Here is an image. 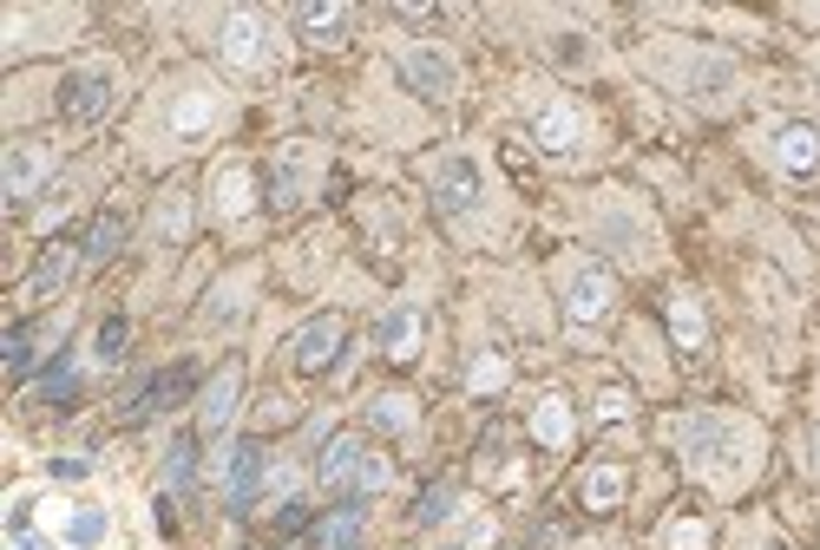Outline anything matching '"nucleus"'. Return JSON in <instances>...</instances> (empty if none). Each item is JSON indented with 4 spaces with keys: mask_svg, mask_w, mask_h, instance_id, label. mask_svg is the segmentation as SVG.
Instances as JSON below:
<instances>
[{
    "mask_svg": "<svg viewBox=\"0 0 820 550\" xmlns=\"http://www.w3.org/2000/svg\"><path fill=\"white\" fill-rule=\"evenodd\" d=\"M453 511H459V491L453 485H427L421 505H414V524H447Z\"/></svg>",
    "mask_w": 820,
    "mask_h": 550,
    "instance_id": "cd10ccee",
    "label": "nucleus"
},
{
    "mask_svg": "<svg viewBox=\"0 0 820 550\" xmlns=\"http://www.w3.org/2000/svg\"><path fill=\"white\" fill-rule=\"evenodd\" d=\"M40 400H73V387H79V367H73V354H53L47 367H40Z\"/></svg>",
    "mask_w": 820,
    "mask_h": 550,
    "instance_id": "393cba45",
    "label": "nucleus"
},
{
    "mask_svg": "<svg viewBox=\"0 0 820 550\" xmlns=\"http://www.w3.org/2000/svg\"><path fill=\"white\" fill-rule=\"evenodd\" d=\"M761 550H788V544H761Z\"/></svg>",
    "mask_w": 820,
    "mask_h": 550,
    "instance_id": "58836bf2",
    "label": "nucleus"
},
{
    "mask_svg": "<svg viewBox=\"0 0 820 550\" xmlns=\"http://www.w3.org/2000/svg\"><path fill=\"white\" fill-rule=\"evenodd\" d=\"M532 132H538V144H545V151H571L585 125H578V112H571V105H538Z\"/></svg>",
    "mask_w": 820,
    "mask_h": 550,
    "instance_id": "6ab92c4d",
    "label": "nucleus"
},
{
    "mask_svg": "<svg viewBox=\"0 0 820 550\" xmlns=\"http://www.w3.org/2000/svg\"><path fill=\"white\" fill-rule=\"evenodd\" d=\"M198 387V367L191 360H178V367H164V374H151L145 380V394L132 400V419H145V412H164V407H178L184 394Z\"/></svg>",
    "mask_w": 820,
    "mask_h": 550,
    "instance_id": "9b49d317",
    "label": "nucleus"
},
{
    "mask_svg": "<svg viewBox=\"0 0 820 550\" xmlns=\"http://www.w3.org/2000/svg\"><path fill=\"white\" fill-rule=\"evenodd\" d=\"M27 367H33V328H27V322H13V328H7V374L20 380Z\"/></svg>",
    "mask_w": 820,
    "mask_h": 550,
    "instance_id": "7c9ffc66",
    "label": "nucleus"
},
{
    "mask_svg": "<svg viewBox=\"0 0 820 550\" xmlns=\"http://www.w3.org/2000/svg\"><path fill=\"white\" fill-rule=\"evenodd\" d=\"M302 524H308V505H283L276 511V538H296Z\"/></svg>",
    "mask_w": 820,
    "mask_h": 550,
    "instance_id": "e433bc0d",
    "label": "nucleus"
},
{
    "mask_svg": "<svg viewBox=\"0 0 820 550\" xmlns=\"http://www.w3.org/2000/svg\"><path fill=\"white\" fill-rule=\"evenodd\" d=\"M256 485H263V439H243L230 452V511H250L256 505Z\"/></svg>",
    "mask_w": 820,
    "mask_h": 550,
    "instance_id": "f8f14e48",
    "label": "nucleus"
},
{
    "mask_svg": "<svg viewBox=\"0 0 820 550\" xmlns=\"http://www.w3.org/2000/svg\"><path fill=\"white\" fill-rule=\"evenodd\" d=\"M67 275H73V249H67V243H53V249H40V263L27 269V295H40V302H47V295H60V288H67Z\"/></svg>",
    "mask_w": 820,
    "mask_h": 550,
    "instance_id": "f3484780",
    "label": "nucleus"
},
{
    "mask_svg": "<svg viewBox=\"0 0 820 550\" xmlns=\"http://www.w3.org/2000/svg\"><path fill=\"white\" fill-rule=\"evenodd\" d=\"M47 177H53V151H47V144L20 138V144H7V151H0V184H7V204H27Z\"/></svg>",
    "mask_w": 820,
    "mask_h": 550,
    "instance_id": "7ed1b4c3",
    "label": "nucleus"
},
{
    "mask_svg": "<svg viewBox=\"0 0 820 550\" xmlns=\"http://www.w3.org/2000/svg\"><path fill=\"white\" fill-rule=\"evenodd\" d=\"M236 394H243V360H224V367L211 374L204 400H198V432H204V439H217V432L230 426V412H236Z\"/></svg>",
    "mask_w": 820,
    "mask_h": 550,
    "instance_id": "0eeeda50",
    "label": "nucleus"
},
{
    "mask_svg": "<svg viewBox=\"0 0 820 550\" xmlns=\"http://www.w3.org/2000/svg\"><path fill=\"white\" fill-rule=\"evenodd\" d=\"M414 342H421V315H414V308H394V315L381 322V347H387L394 360H407Z\"/></svg>",
    "mask_w": 820,
    "mask_h": 550,
    "instance_id": "b1692460",
    "label": "nucleus"
},
{
    "mask_svg": "<svg viewBox=\"0 0 820 550\" xmlns=\"http://www.w3.org/2000/svg\"><path fill=\"white\" fill-rule=\"evenodd\" d=\"M362 531H368V505H362V498H348V505L322 524V544H328V550H362Z\"/></svg>",
    "mask_w": 820,
    "mask_h": 550,
    "instance_id": "aec40b11",
    "label": "nucleus"
},
{
    "mask_svg": "<svg viewBox=\"0 0 820 550\" xmlns=\"http://www.w3.org/2000/svg\"><path fill=\"white\" fill-rule=\"evenodd\" d=\"M67 538H73L79 550H85V544H99V538H105V511H79V518H73V531H67Z\"/></svg>",
    "mask_w": 820,
    "mask_h": 550,
    "instance_id": "f704fd0d",
    "label": "nucleus"
},
{
    "mask_svg": "<svg viewBox=\"0 0 820 550\" xmlns=\"http://www.w3.org/2000/svg\"><path fill=\"white\" fill-rule=\"evenodd\" d=\"M624 491H630V472H624V466H591L585 485H578L585 511H617V505H624Z\"/></svg>",
    "mask_w": 820,
    "mask_h": 550,
    "instance_id": "2eb2a0df",
    "label": "nucleus"
},
{
    "mask_svg": "<svg viewBox=\"0 0 820 550\" xmlns=\"http://www.w3.org/2000/svg\"><path fill=\"white\" fill-rule=\"evenodd\" d=\"M112 99H119V79L112 67H79L60 79V119H73V125H92V119H105L112 112Z\"/></svg>",
    "mask_w": 820,
    "mask_h": 550,
    "instance_id": "f03ea898",
    "label": "nucleus"
},
{
    "mask_svg": "<svg viewBox=\"0 0 820 550\" xmlns=\"http://www.w3.org/2000/svg\"><path fill=\"white\" fill-rule=\"evenodd\" d=\"M479 197H486V184H479V164H473V157H447V164L434 171V210H441V216H466Z\"/></svg>",
    "mask_w": 820,
    "mask_h": 550,
    "instance_id": "39448f33",
    "label": "nucleus"
},
{
    "mask_svg": "<svg viewBox=\"0 0 820 550\" xmlns=\"http://www.w3.org/2000/svg\"><path fill=\"white\" fill-rule=\"evenodd\" d=\"M676 439H682V459H689L696 479H742L755 466V446H742L748 426L722 419V412H689L676 426Z\"/></svg>",
    "mask_w": 820,
    "mask_h": 550,
    "instance_id": "f257e3e1",
    "label": "nucleus"
},
{
    "mask_svg": "<svg viewBox=\"0 0 820 550\" xmlns=\"http://www.w3.org/2000/svg\"><path fill=\"white\" fill-rule=\"evenodd\" d=\"M296 20H302V33H308V40H335V33H342V20H348V7H302Z\"/></svg>",
    "mask_w": 820,
    "mask_h": 550,
    "instance_id": "c756f323",
    "label": "nucleus"
},
{
    "mask_svg": "<svg viewBox=\"0 0 820 550\" xmlns=\"http://www.w3.org/2000/svg\"><path fill=\"white\" fill-rule=\"evenodd\" d=\"M604 308H610V269L604 263H578L571 282H565V322L571 328H591Z\"/></svg>",
    "mask_w": 820,
    "mask_h": 550,
    "instance_id": "20e7f679",
    "label": "nucleus"
},
{
    "mask_svg": "<svg viewBox=\"0 0 820 550\" xmlns=\"http://www.w3.org/2000/svg\"><path fill=\"white\" fill-rule=\"evenodd\" d=\"M92 354H99L105 367L125 354V315H105V322H99V335H92Z\"/></svg>",
    "mask_w": 820,
    "mask_h": 550,
    "instance_id": "2f4dec72",
    "label": "nucleus"
},
{
    "mask_svg": "<svg viewBox=\"0 0 820 550\" xmlns=\"http://www.w3.org/2000/svg\"><path fill=\"white\" fill-rule=\"evenodd\" d=\"M151 230H158L164 243H178V236L191 230V197H184V191H164L158 210H151Z\"/></svg>",
    "mask_w": 820,
    "mask_h": 550,
    "instance_id": "5701e85b",
    "label": "nucleus"
},
{
    "mask_svg": "<svg viewBox=\"0 0 820 550\" xmlns=\"http://www.w3.org/2000/svg\"><path fill=\"white\" fill-rule=\"evenodd\" d=\"M670 335H676V347H689V354H696V347L709 342V322H702V302H696L689 288H676V295H670Z\"/></svg>",
    "mask_w": 820,
    "mask_h": 550,
    "instance_id": "a211bd4d",
    "label": "nucleus"
},
{
    "mask_svg": "<svg viewBox=\"0 0 820 550\" xmlns=\"http://www.w3.org/2000/svg\"><path fill=\"white\" fill-rule=\"evenodd\" d=\"M401 79H407L421 99H453L459 67H453L447 53H434V47H407V53H401Z\"/></svg>",
    "mask_w": 820,
    "mask_h": 550,
    "instance_id": "423d86ee",
    "label": "nucleus"
},
{
    "mask_svg": "<svg viewBox=\"0 0 820 550\" xmlns=\"http://www.w3.org/2000/svg\"><path fill=\"white\" fill-rule=\"evenodd\" d=\"M453 550H466V544H453Z\"/></svg>",
    "mask_w": 820,
    "mask_h": 550,
    "instance_id": "ea45409f",
    "label": "nucleus"
},
{
    "mask_svg": "<svg viewBox=\"0 0 820 550\" xmlns=\"http://www.w3.org/2000/svg\"><path fill=\"white\" fill-rule=\"evenodd\" d=\"M387 479H394V472H387V459H374V452H368V466H362V479H355V491H348V498H368V491H387Z\"/></svg>",
    "mask_w": 820,
    "mask_h": 550,
    "instance_id": "72a5a7b5",
    "label": "nucleus"
},
{
    "mask_svg": "<svg viewBox=\"0 0 820 550\" xmlns=\"http://www.w3.org/2000/svg\"><path fill=\"white\" fill-rule=\"evenodd\" d=\"M342 335H348V322H342V315H315V322H302V335H296V367H302V374H322V367H335V354H342Z\"/></svg>",
    "mask_w": 820,
    "mask_h": 550,
    "instance_id": "6e6552de",
    "label": "nucleus"
},
{
    "mask_svg": "<svg viewBox=\"0 0 820 550\" xmlns=\"http://www.w3.org/2000/svg\"><path fill=\"white\" fill-rule=\"evenodd\" d=\"M532 439H538L545 452L571 446V400H565V394H538V407H532Z\"/></svg>",
    "mask_w": 820,
    "mask_h": 550,
    "instance_id": "ddd939ff",
    "label": "nucleus"
},
{
    "mask_svg": "<svg viewBox=\"0 0 820 550\" xmlns=\"http://www.w3.org/2000/svg\"><path fill=\"white\" fill-rule=\"evenodd\" d=\"M368 426H381V432H414V400L407 394H381L368 407Z\"/></svg>",
    "mask_w": 820,
    "mask_h": 550,
    "instance_id": "a878e982",
    "label": "nucleus"
},
{
    "mask_svg": "<svg viewBox=\"0 0 820 550\" xmlns=\"http://www.w3.org/2000/svg\"><path fill=\"white\" fill-rule=\"evenodd\" d=\"M198 472V439H171V452H164V491H184Z\"/></svg>",
    "mask_w": 820,
    "mask_h": 550,
    "instance_id": "bb28decb",
    "label": "nucleus"
},
{
    "mask_svg": "<svg viewBox=\"0 0 820 550\" xmlns=\"http://www.w3.org/2000/svg\"><path fill=\"white\" fill-rule=\"evenodd\" d=\"M211 210H217L224 223H236V216H250V210H256V191H250V171H243V164H230V171H217V191H211Z\"/></svg>",
    "mask_w": 820,
    "mask_h": 550,
    "instance_id": "dca6fc26",
    "label": "nucleus"
},
{
    "mask_svg": "<svg viewBox=\"0 0 820 550\" xmlns=\"http://www.w3.org/2000/svg\"><path fill=\"white\" fill-rule=\"evenodd\" d=\"M604 223H610V249H624V256H644V236H637V223H630V216L604 210Z\"/></svg>",
    "mask_w": 820,
    "mask_h": 550,
    "instance_id": "473e14b6",
    "label": "nucleus"
},
{
    "mask_svg": "<svg viewBox=\"0 0 820 550\" xmlns=\"http://www.w3.org/2000/svg\"><path fill=\"white\" fill-rule=\"evenodd\" d=\"M211 119H217V99H211V92H191V99H178V105H171V132H178V138H198Z\"/></svg>",
    "mask_w": 820,
    "mask_h": 550,
    "instance_id": "4be33fe9",
    "label": "nucleus"
},
{
    "mask_svg": "<svg viewBox=\"0 0 820 550\" xmlns=\"http://www.w3.org/2000/svg\"><path fill=\"white\" fill-rule=\"evenodd\" d=\"M702 544H709V524H702V518H689V524L670 531V550H702Z\"/></svg>",
    "mask_w": 820,
    "mask_h": 550,
    "instance_id": "c9c22d12",
    "label": "nucleus"
},
{
    "mask_svg": "<svg viewBox=\"0 0 820 550\" xmlns=\"http://www.w3.org/2000/svg\"><path fill=\"white\" fill-rule=\"evenodd\" d=\"M506 374H513V367H506L499 354H473V367H466V387L486 400V394H499V387H506Z\"/></svg>",
    "mask_w": 820,
    "mask_h": 550,
    "instance_id": "c85d7f7f",
    "label": "nucleus"
},
{
    "mask_svg": "<svg viewBox=\"0 0 820 550\" xmlns=\"http://www.w3.org/2000/svg\"><path fill=\"white\" fill-rule=\"evenodd\" d=\"M119 249H125V216H119V210H99L92 230H85V256H92V263H112Z\"/></svg>",
    "mask_w": 820,
    "mask_h": 550,
    "instance_id": "412c9836",
    "label": "nucleus"
},
{
    "mask_svg": "<svg viewBox=\"0 0 820 550\" xmlns=\"http://www.w3.org/2000/svg\"><path fill=\"white\" fill-rule=\"evenodd\" d=\"M13 550H47V544H40V538H27V531H20V538H13Z\"/></svg>",
    "mask_w": 820,
    "mask_h": 550,
    "instance_id": "4c0bfd02",
    "label": "nucleus"
},
{
    "mask_svg": "<svg viewBox=\"0 0 820 550\" xmlns=\"http://www.w3.org/2000/svg\"><path fill=\"white\" fill-rule=\"evenodd\" d=\"M362 466H368V446H362L355 432H342V439H328V452H322L315 479H322V491H355Z\"/></svg>",
    "mask_w": 820,
    "mask_h": 550,
    "instance_id": "9d476101",
    "label": "nucleus"
},
{
    "mask_svg": "<svg viewBox=\"0 0 820 550\" xmlns=\"http://www.w3.org/2000/svg\"><path fill=\"white\" fill-rule=\"evenodd\" d=\"M217 53H224L230 67H263L270 60V27L256 13H230L224 33H217Z\"/></svg>",
    "mask_w": 820,
    "mask_h": 550,
    "instance_id": "1a4fd4ad",
    "label": "nucleus"
},
{
    "mask_svg": "<svg viewBox=\"0 0 820 550\" xmlns=\"http://www.w3.org/2000/svg\"><path fill=\"white\" fill-rule=\"evenodd\" d=\"M775 151H781V164L794 171V177H808L820 164V125H808V119H794V125H781V138H775Z\"/></svg>",
    "mask_w": 820,
    "mask_h": 550,
    "instance_id": "4468645a",
    "label": "nucleus"
}]
</instances>
